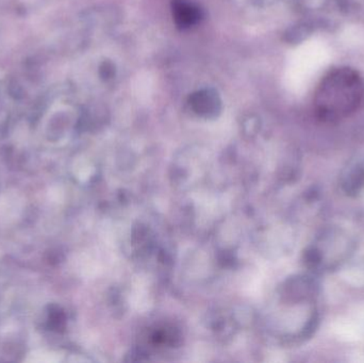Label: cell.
Returning a JSON list of instances; mask_svg holds the SVG:
<instances>
[{"label":"cell","instance_id":"1","mask_svg":"<svg viewBox=\"0 0 364 363\" xmlns=\"http://www.w3.org/2000/svg\"><path fill=\"white\" fill-rule=\"evenodd\" d=\"M364 98V82L356 70L336 68L327 74L316 94V111L324 121L346 119L358 110Z\"/></svg>","mask_w":364,"mask_h":363},{"label":"cell","instance_id":"2","mask_svg":"<svg viewBox=\"0 0 364 363\" xmlns=\"http://www.w3.org/2000/svg\"><path fill=\"white\" fill-rule=\"evenodd\" d=\"M342 188L350 195H356L364 188V159L348 164L341 178Z\"/></svg>","mask_w":364,"mask_h":363},{"label":"cell","instance_id":"3","mask_svg":"<svg viewBox=\"0 0 364 363\" xmlns=\"http://www.w3.org/2000/svg\"><path fill=\"white\" fill-rule=\"evenodd\" d=\"M173 9L175 21L181 28L191 27L196 23L200 17L198 9L186 0H176Z\"/></svg>","mask_w":364,"mask_h":363},{"label":"cell","instance_id":"4","mask_svg":"<svg viewBox=\"0 0 364 363\" xmlns=\"http://www.w3.org/2000/svg\"><path fill=\"white\" fill-rule=\"evenodd\" d=\"M192 104L197 112L210 114L218 111L220 102L218 96L211 91H201L193 95Z\"/></svg>","mask_w":364,"mask_h":363}]
</instances>
